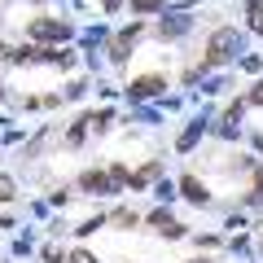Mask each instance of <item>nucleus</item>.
Listing matches in <instances>:
<instances>
[{
    "mask_svg": "<svg viewBox=\"0 0 263 263\" xmlns=\"http://www.w3.org/2000/svg\"><path fill=\"white\" fill-rule=\"evenodd\" d=\"M162 88H167V79H162V75H145V79L132 84V97H154V92H162Z\"/></svg>",
    "mask_w": 263,
    "mask_h": 263,
    "instance_id": "3",
    "label": "nucleus"
},
{
    "mask_svg": "<svg viewBox=\"0 0 263 263\" xmlns=\"http://www.w3.org/2000/svg\"><path fill=\"white\" fill-rule=\"evenodd\" d=\"M193 263H206V259H193Z\"/></svg>",
    "mask_w": 263,
    "mask_h": 263,
    "instance_id": "15",
    "label": "nucleus"
},
{
    "mask_svg": "<svg viewBox=\"0 0 263 263\" xmlns=\"http://www.w3.org/2000/svg\"><path fill=\"white\" fill-rule=\"evenodd\" d=\"M259 189H263V171H259Z\"/></svg>",
    "mask_w": 263,
    "mask_h": 263,
    "instance_id": "14",
    "label": "nucleus"
},
{
    "mask_svg": "<svg viewBox=\"0 0 263 263\" xmlns=\"http://www.w3.org/2000/svg\"><path fill=\"white\" fill-rule=\"evenodd\" d=\"M84 189L101 193V189H114V180H110V176H101V171H88V176H84Z\"/></svg>",
    "mask_w": 263,
    "mask_h": 263,
    "instance_id": "5",
    "label": "nucleus"
},
{
    "mask_svg": "<svg viewBox=\"0 0 263 263\" xmlns=\"http://www.w3.org/2000/svg\"><path fill=\"white\" fill-rule=\"evenodd\" d=\"M250 9H254V13H250V22H254V31H259V35H263V5H250Z\"/></svg>",
    "mask_w": 263,
    "mask_h": 263,
    "instance_id": "9",
    "label": "nucleus"
},
{
    "mask_svg": "<svg viewBox=\"0 0 263 263\" xmlns=\"http://www.w3.org/2000/svg\"><path fill=\"white\" fill-rule=\"evenodd\" d=\"M237 48V31H215L211 35V44H206V66H219V62H228V53Z\"/></svg>",
    "mask_w": 263,
    "mask_h": 263,
    "instance_id": "1",
    "label": "nucleus"
},
{
    "mask_svg": "<svg viewBox=\"0 0 263 263\" xmlns=\"http://www.w3.org/2000/svg\"><path fill=\"white\" fill-rule=\"evenodd\" d=\"M9 197H13V180L0 176V202H9Z\"/></svg>",
    "mask_w": 263,
    "mask_h": 263,
    "instance_id": "8",
    "label": "nucleus"
},
{
    "mask_svg": "<svg viewBox=\"0 0 263 263\" xmlns=\"http://www.w3.org/2000/svg\"><path fill=\"white\" fill-rule=\"evenodd\" d=\"M88 123H92V119H79L75 127H70V136H66V141H70V145H79V141H84V132H88Z\"/></svg>",
    "mask_w": 263,
    "mask_h": 263,
    "instance_id": "6",
    "label": "nucleus"
},
{
    "mask_svg": "<svg viewBox=\"0 0 263 263\" xmlns=\"http://www.w3.org/2000/svg\"><path fill=\"white\" fill-rule=\"evenodd\" d=\"M132 9L136 13H154V9H162V0H132Z\"/></svg>",
    "mask_w": 263,
    "mask_h": 263,
    "instance_id": "7",
    "label": "nucleus"
},
{
    "mask_svg": "<svg viewBox=\"0 0 263 263\" xmlns=\"http://www.w3.org/2000/svg\"><path fill=\"white\" fill-rule=\"evenodd\" d=\"M250 101H254V105H263V84H259V88L250 92Z\"/></svg>",
    "mask_w": 263,
    "mask_h": 263,
    "instance_id": "11",
    "label": "nucleus"
},
{
    "mask_svg": "<svg viewBox=\"0 0 263 263\" xmlns=\"http://www.w3.org/2000/svg\"><path fill=\"white\" fill-rule=\"evenodd\" d=\"M27 31H31V40H66V35H70V27L57 22V18H35Z\"/></svg>",
    "mask_w": 263,
    "mask_h": 263,
    "instance_id": "2",
    "label": "nucleus"
},
{
    "mask_svg": "<svg viewBox=\"0 0 263 263\" xmlns=\"http://www.w3.org/2000/svg\"><path fill=\"white\" fill-rule=\"evenodd\" d=\"M114 5H119V0H105V9H114Z\"/></svg>",
    "mask_w": 263,
    "mask_h": 263,
    "instance_id": "13",
    "label": "nucleus"
},
{
    "mask_svg": "<svg viewBox=\"0 0 263 263\" xmlns=\"http://www.w3.org/2000/svg\"><path fill=\"white\" fill-rule=\"evenodd\" d=\"M0 57H13V53H9V48H5V44H0Z\"/></svg>",
    "mask_w": 263,
    "mask_h": 263,
    "instance_id": "12",
    "label": "nucleus"
},
{
    "mask_svg": "<svg viewBox=\"0 0 263 263\" xmlns=\"http://www.w3.org/2000/svg\"><path fill=\"white\" fill-rule=\"evenodd\" d=\"M180 189H184V197H189V202H197V206H202V202H206V189L197 184L193 176H184V184H180Z\"/></svg>",
    "mask_w": 263,
    "mask_h": 263,
    "instance_id": "4",
    "label": "nucleus"
},
{
    "mask_svg": "<svg viewBox=\"0 0 263 263\" xmlns=\"http://www.w3.org/2000/svg\"><path fill=\"white\" fill-rule=\"evenodd\" d=\"M70 263H97V259H92L88 250H75V254H70Z\"/></svg>",
    "mask_w": 263,
    "mask_h": 263,
    "instance_id": "10",
    "label": "nucleus"
}]
</instances>
